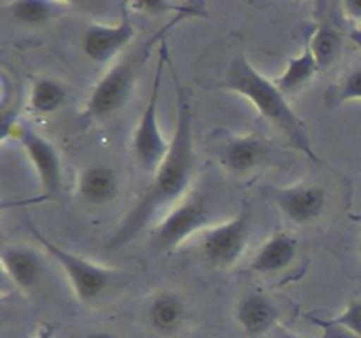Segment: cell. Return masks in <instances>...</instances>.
I'll return each mask as SVG.
<instances>
[{
  "mask_svg": "<svg viewBox=\"0 0 361 338\" xmlns=\"http://www.w3.org/2000/svg\"><path fill=\"white\" fill-rule=\"evenodd\" d=\"M194 134L192 108L187 88L176 81V122L173 129L171 146L162 164L154 173L150 185L123 217L109 239V249H118L136 238L164 210L185 199L194 176Z\"/></svg>",
  "mask_w": 361,
  "mask_h": 338,
  "instance_id": "6da1fadb",
  "label": "cell"
},
{
  "mask_svg": "<svg viewBox=\"0 0 361 338\" xmlns=\"http://www.w3.org/2000/svg\"><path fill=\"white\" fill-rule=\"evenodd\" d=\"M231 37L233 41L229 39L224 41L226 53L222 55L226 60L224 65L219 69V74H215L214 80L203 81L204 87L212 90L233 92L245 97L295 150H298L312 162H319L305 123L289 106L288 97L275 84V80H268L249 62L242 35L233 34Z\"/></svg>",
  "mask_w": 361,
  "mask_h": 338,
  "instance_id": "7a4b0ae2",
  "label": "cell"
},
{
  "mask_svg": "<svg viewBox=\"0 0 361 338\" xmlns=\"http://www.w3.org/2000/svg\"><path fill=\"white\" fill-rule=\"evenodd\" d=\"M190 18H208L204 2H192L189 9L169 18V21H166L150 37L127 49L92 88L87 104L83 108V118L102 122V120L118 113L126 106V102L129 101L130 92L136 84L141 70L145 69L147 62L150 60L155 46L166 41L168 32H171L176 25L190 20Z\"/></svg>",
  "mask_w": 361,
  "mask_h": 338,
  "instance_id": "3957f363",
  "label": "cell"
},
{
  "mask_svg": "<svg viewBox=\"0 0 361 338\" xmlns=\"http://www.w3.org/2000/svg\"><path fill=\"white\" fill-rule=\"evenodd\" d=\"M0 139H13L21 144L27 157L30 158L32 168L37 176L39 201L56 199L62 192V162H60L59 150L55 144L42 136L41 132L34 129L28 123L21 122L16 115L2 113V122H0Z\"/></svg>",
  "mask_w": 361,
  "mask_h": 338,
  "instance_id": "277c9868",
  "label": "cell"
},
{
  "mask_svg": "<svg viewBox=\"0 0 361 338\" xmlns=\"http://www.w3.org/2000/svg\"><path fill=\"white\" fill-rule=\"evenodd\" d=\"M168 62L169 49L166 41H162L159 44L157 65H155V74L154 80H152L147 106H145L133 134L134 158H136L137 165L152 176L157 171L159 165L162 164L164 157L168 155L169 146H171V141L166 139L161 125H159V97H161L162 76H164V69Z\"/></svg>",
  "mask_w": 361,
  "mask_h": 338,
  "instance_id": "5b68a950",
  "label": "cell"
},
{
  "mask_svg": "<svg viewBox=\"0 0 361 338\" xmlns=\"http://www.w3.org/2000/svg\"><path fill=\"white\" fill-rule=\"evenodd\" d=\"M27 229L34 234L39 245L59 263V266L62 268L67 282H69L80 301H97L111 287V284L115 282V271L111 268L102 266V264L87 259V257H81L78 254L62 249L60 245L53 243L51 239L46 238L30 220H27Z\"/></svg>",
  "mask_w": 361,
  "mask_h": 338,
  "instance_id": "8992f818",
  "label": "cell"
},
{
  "mask_svg": "<svg viewBox=\"0 0 361 338\" xmlns=\"http://www.w3.org/2000/svg\"><path fill=\"white\" fill-rule=\"evenodd\" d=\"M252 213L247 203L229 220L214 224L201 234L200 250L207 263L217 270H229L238 263L249 243Z\"/></svg>",
  "mask_w": 361,
  "mask_h": 338,
  "instance_id": "52a82bcc",
  "label": "cell"
},
{
  "mask_svg": "<svg viewBox=\"0 0 361 338\" xmlns=\"http://www.w3.org/2000/svg\"><path fill=\"white\" fill-rule=\"evenodd\" d=\"M212 225L208 201L203 196H187L162 215V220L154 229V243L157 249L168 252Z\"/></svg>",
  "mask_w": 361,
  "mask_h": 338,
  "instance_id": "ba28073f",
  "label": "cell"
},
{
  "mask_svg": "<svg viewBox=\"0 0 361 338\" xmlns=\"http://www.w3.org/2000/svg\"><path fill=\"white\" fill-rule=\"evenodd\" d=\"M122 16L115 25L92 23L85 28L81 37V49L90 62L97 65L118 60L136 37V28L130 20V9L122 2Z\"/></svg>",
  "mask_w": 361,
  "mask_h": 338,
  "instance_id": "9c48e42d",
  "label": "cell"
},
{
  "mask_svg": "<svg viewBox=\"0 0 361 338\" xmlns=\"http://www.w3.org/2000/svg\"><path fill=\"white\" fill-rule=\"evenodd\" d=\"M267 196L293 224H312L326 208V190L317 183L270 187L267 189Z\"/></svg>",
  "mask_w": 361,
  "mask_h": 338,
  "instance_id": "30bf717a",
  "label": "cell"
},
{
  "mask_svg": "<svg viewBox=\"0 0 361 338\" xmlns=\"http://www.w3.org/2000/svg\"><path fill=\"white\" fill-rule=\"evenodd\" d=\"M268 151L267 141L256 134L231 136L219 148V161L233 175H245L263 164Z\"/></svg>",
  "mask_w": 361,
  "mask_h": 338,
  "instance_id": "8fae6325",
  "label": "cell"
},
{
  "mask_svg": "<svg viewBox=\"0 0 361 338\" xmlns=\"http://www.w3.org/2000/svg\"><path fill=\"white\" fill-rule=\"evenodd\" d=\"M4 273L20 291L32 292L42 277V259L39 252L27 245L6 243L0 250Z\"/></svg>",
  "mask_w": 361,
  "mask_h": 338,
  "instance_id": "7c38bea8",
  "label": "cell"
},
{
  "mask_svg": "<svg viewBox=\"0 0 361 338\" xmlns=\"http://www.w3.org/2000/svg\"><path fill=\"white\" fill-rule=\"evenodd\" d=\"M298 254V242L293 234L286 231H279L271 234L254 259L250 261V270L259 275H275L291 266Z\"/></svg>",
  "mask_w": 361,
  "mask_h": 338,
  "instance_id": "4fadbf2b",
  "label": "cell"
},
{
  "mask_svg": "<svg viewBox=\"0 0 361 338\" xmlns=\"http://www.w3.org/2000/svg\"><path fill=\"white\" fill-rule=\"evenodd\" d=\"M236 323L245 333L259 337L270 331L279 319L277 306L261 292L243 294L235 310Z\"/></svg>",
  "mask_w": 361,
  "mask_h": 338,
  "instance_id": "5bb4252c",
  "label": "cell"
},
{
  "mask_svg": "<svg viewBox=\"0 0 361 338\" xmlns=\"http://www.w3.org/2000/svg\"><path fill=\"white\" fill-rule=\"evenodd\" d=\"M118 192V176L106 164L87 165L78 178V196L92 206H102L115 199Z\"/></svg>",
  "mask_w": 361,
  "mask_h": 338,
  "instance_id": "9a60e30c",
  "label": "cell"
},
{
  "mask_svg": "<svg viewBox=\"0 0 361 338\" xmlns=\"http://www.w3.org/2000/svg\"><path fill=\"white\" fill-rule=\"evenodd\" d=\"M2 9L7 11L16 23L25 27H41L73 11L74 4L60 0H14L2 4Z\"/></svg>",
  "mask_w": 361,
  "mask_h": 338,
  "instance_id": "2e32d148",
  "label": "cell"
},
{
  "mask_svg": "<svg viewBox=\"0 0 361 338\" xmlns=\"http://www.w3.org/2000/svg\"><path fill=\"white\" fill-rule=\"evenodd\" d=\"M187 306L176 292H159L147 308L148 324L161 334H173L185 320Z\"/></svg>",
  "mask_w": 361,
  "mask_h": 338,
  "instance_id": "e0dca14e",
  "label": "cell"
},
{
  "mask_svg": "<svg viewBox=\"0 0 361 338\" xmlns=\"http://www.w3.org/2000/svg\"><path fill=\"white\" fill-rule=\"evenodd\" d=\"M310 53L314 55L319 70H326L334 65L338 60L342 53V46H344V39L338 32L337 27L330 23H319L312 30L307 41Z\"/></svg>",
  "mask_w": 361,
  "mask_h": 338,
  "instance_id": "ac0fdd59",
  "label": "cell"
},
{
  "mask_svg": "<svg viewBox=\"0 0 361 338\" xmlns=\"http://www.w3.org/2000/svg\"><path fill=\"white\" fill-rule=\"evenodd\" d=\"M66 84L53 77H39L28 92V108L35 115H53L67 101Z\"/></svg>",
  "mask_w": 361,
  "mask_h": 338,
  "instance_id": "d6986e66",
  "label": "cell"
},
{
  "mask_svg": "<svg viewBox=\"0 0 361 338\" xmlns=\"http://www.w3.org/2000/svg\"><path fill=\"white\" fill-rule=\"evenodd\" d=\"M317 73H321L319 67H317L309 46L305 44V48H303V51L300 53V55L293 56V58L289 60L284 73L275 80V84H277V87L281 88L282 94L288 97L289 94H295V92L302 90L309 81H312L314 77H316Z\"/></svg>",
  "mask_w": 361,
  "mask_h": 338,
  "instance_id": "ffe728a7",
  "label": "cell"
},
{
  "mask_svg": "<svg viewBox=\"0 0 361 338\" xmlns=\"http://www.w3.org/2000/svg\"><path fill=\"white\" fill-rule=\"evenodd\" d=\"M321 326L341 327L348 331L351 338H361V299L349 303L337 317L330 320H317Z\"/></svg>",
  "mask_w": 361,
  "mask_h": 338,
  "instance_id": "44dd1931",
  "label": "cell"
},
{
  "mask_svg": "<svg viewBox=\"0 0 361 338\" xmlns=\"http://www.w3.org/2000/svg\"><path fill=\"white\" fill-rule=\"evenodd\" d=\"M331 101L337 106L345 104V102L361 101V65L353 67L341 77L337 87L334 88Z\"/></svg>",
  "mask_w": 361,
  "mask_h": 338,
  "instance_id": "7402d4cb",
  "label": "cell"
},
{
  "mask_svg": "<svg viewBox=\"0 0 361 338\" xmlns=\"http://www.w3.org/2000/svg\"><path fill=\"white\" fill-rule=\"evenodd\" d=\"M192 2L185 4H173V2H164V0H143V2H127L130 11H136V13H145L148 16H155V14H168L171 13L173 16L178 13H183L185 9H189Z\"/></svg>",
  "mask_w": 361,
  "mask_h": 338,
  "instance_id": "603a6c76",
  "label": "cell"
},
{
  "mask_svg": "<svg viewBox=\"0 0 361 338\" xmlns=\"http://www.w3.org/2000/svg\"><path fill=\"white\" fill-rule=\"evenodd\" d=\"M338 7L349 21H353L356 27H361V0H344L338 4Z\"/></svg>",
  "mask_w": 361,
  "mask_h": 338,
  "instance_id": "cb8c5ba5",
  "label": "cell"
},
{
  "mask_svg": "<svg viewBox=\"0 0 361 338\" xmlns=\"http://www.w3.org/2000/svg\"><path fill=\"white\" fill-rule=\"evenodd\" d=\"M32 338H55V333H53V327L44 323L37 327V331H35Z\"/></svg>",
  "mask_w": 361,
  "mask_h": 338,
  "instance_id": "d4e9b609",
  "label": "cell"
},
{
  "mask_svg": "<svg viewBox=\"0 0 361 338\" xmlns=\"http://www.w3.org/2000/svg\"><path fill=\"white\" fill-rule=\"evenodd\" d=\"M80 338H118V337H115L113 333H108V331H88V333H85L83 337Z\"/></svg>",
  "mask_w": 361,
  "mask_h": 338,
  "instance_id": "484cf974",
  "label": "cell"
},
{
  "mask_svg": "<svg viewBox=\"0 0 361 338\" xmlns=\"http://www.w3.org/2000/svg\"><path fill=\"white\" fill-rule=\"evenodd\" d=\"M349 37H351L353 42H355V44L361 49V27L353 28V32H351V34H349Z\"/></svg>",
  "mask_w": 361,
  "mask_h": 338,
  "instance_id": "4316f807",
  "label": "cell"
},
{
  "mask_svg": "<svg viewBox=\"0 0 361 338\" xmlns=\"http://www.w3.org/2000/svg\"><path fill=\"white\" fill-rule=\"evenodd\" d=\"M360 254H361V243H360Z\"/></svg>",
  "mask_w": 361,
  "mask_h": 338,
  "instance_id": "83f0119b",
  "label": "cell"
},
{
  "mask_svg": "<svg viewBox=\"0 0 361 338\" xmlns=\"http://www.w3.org/2000/svg\"><path fill=\"white\" fill-rule=\"evenodd\" d=\"M349 338H351V337H349Z\"/></svg>",
  "mask_w": 361,
  "mask_h": 338,
  "instance_id": "f1b7e54d",
  "label": "cell"
}]
</instances>
